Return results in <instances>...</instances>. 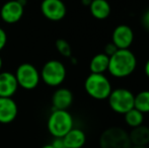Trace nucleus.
<instances>
[{
  "mask_svg": "<svg viewBox=\"0 0 149 148\" xmlns=\"http://www.w3.org/2000/svg\"><path fill=\"white\" fill-rule=\"evenodd\" d=\"M137 67V58L129 49H119L110 57L108 71L116 78L130 76Z\"/></svg>",
  "mask_w": 149,
  "mask_h": 148,
  "instance_id": "nucleus-1",
  "label": "nucleus"
},
{
  "mask_svg": "<svg viewBox=\"0 0 149 148\" xmlns=\"http://www.w3.org/2000/svg\"><path fill=\"white\" fill-rule=\"evenodd\" d=\"M47 127L54 138H63L74 127V121L67 110H53L48 119Z\"/></svg>",
  "mask_w": 149,
  "mask_h": 148,
  "instance_id": "nucleus-2",
  "label": "nucleus"
},
{
  "mask_svg": "<svg viewBox=\"0 0 149 148\" xmlns=\"http://www.w3.org/2000/svg\"><path fill=\"white\" fill-rule=\"evenodd\" d=\"M84 89L90 97L97 101L108 99L112 92V84L104 74L90 73L84 81Z\"/></svg>",
  "mask_w": 149,
  "mask_h": 148,
  "instance_id": "nucleus-3",
  "label": "nucleus"
},
{
  "mask_svg": "<svg viewBox=\"0 0 149 148\" xmlns=\"http://www.w3.org/2000/svg\"><path fill=\"white\" fill-rule=\"evenodd\" d=\"M100 148H131L129 133L120 127H111L102 133L100 137Z\"/></svg>",
  "mask_w": 149,
  "mask_h": 148,
  "instance_id": "nucleus-4",
  "label": "nucleus"
},
{
  "mask_svg": "<svg viewBox=\"0 0 149 148\" xmlns=\"http://www.w3.org/2000/svg\"><path fill=\"white\" fill-rule=\"evenodd\" d=\"M135 94L128 88L113 89L108 97L109 106L115 113L125 115L128 111L134 108Z\"/></svg>",
  "mask_w": 149,
  "mask_h": 148,
  "instance_id": "nucleus-5",
  "label": "nucleus"
},
{
  "mask_svg": "<svg viewBox=\"0 0 149 148\" xmlns=\"http://www.w3.org/2000/svg\"><path fill=\"white\" fill-rule=\"evenodd\" d=\"M40 75L45 84L52 87L59 86L66 78V67L61 61L50 60L43 66Z\"/></svg>",
  "mask_w": 149,
  "mask_h": 148,
  "instance_id": "nucleus-6",
  "label": "nucleus"
},
{
  "mask_svg": "<svg viewBox=\"0 0 149 148\" xmlns=\"http://www.w3.org/2000/svg\"><path fill=\"white\" fill-rule=\"evenodd\" d=\"M17 80L18 86L22 87L24 89H33L38 86L41 75L38 69L30 63H22L16 69L14 73Z\"/></svg>",
  "mask_w": 149,
  "mask_h": 148,
  "instance_id": "nucleus-7",
  "label": "nucleus"
},
{
  "mask_svg": "<svg viewBox=\"0 0 149 148\" xmlns=\"http://www.w3.org/2000/svg\"><path fill=\"white\" fill-rule=\"evenodd\" d=\"M41 11L47 19L59 22L65 17L67 8L62 0H43L41 3Z\"/></svg>",
  "mask_w": 149,
  "mask_h": 148,
  "instance_id": "nucleus-8",
  "label": "nucleus"
},
{
  "mask_svg": "<svg viewBox=\"0 0 149 148\" xmlns=\"http://www.w3.org/2000/svg\"><path fill=\"white\" fill-rule=\"evenodd\" d=\"M24 6L18 0H9L2 5L0 16L6 24H15L19 22L24 15Z\"/></svg>",
  "mask_w": 149,
  "mask_h": 148,
  "instance_id": "nucleus-9",
  "label": "nucleus"
},
{
  "mask_svg": "<svg viewBox=\"0 0 149 148\" xmlns=\"http://www.w3.org/2000/svg\"><path fill=\"white\" fill-rule=\"evenodd\" d=\"M112 42L118 49H129L134 42V32L127 24L116 26L112 34Z\"/></svg>",
  "mask_w": 149,
  "mask_h": 148,
  "instance_id": "nucleus-10",
  "label": "nucleus"
},
{
  "mask_svg": "<svg viewBox=\"0 0 149 148\" xmlns=\"http://www.w3.org/2000/svg\"><path fill=\"white\" fill-rule=\"evenodd\" d=\"M17 105L11 97H0V123L9 124L17 116Z\"/></svg>",
  "mask_w": 149,
  "mask_h": 148,
  "instance_id": "nucleus-11",
  "label": "nucleus"
},
{
  "mask_svg": "<svg viewBox=\"0 0 149 148\" xmlns=\"http://www.w3.org/2000/svg\"><path fill=\"white\" fill-rule=\"evenodd\" d=\"M17 88L15 75L11 72H0V97H11Z\"/></svg>",
  "mask_w": 149,
  "mask_h": 148,
  "instance_id": "nucleus-12",
  "label": "nucleus"
},
{
  "mask_svg": "<svg viewBox=\"0 0 149 148\" xmlns=\"http://www.w3.org/2000/svg\"><path fill=\"white\" fill-rule=\"evenodd\" d=\"M73 103V93L68 88H58L52 97L54 110H68Z\"/></svg>",
  "mask_w": 149,
  "mask_h": 148,
  "instance_id": "nucleus-13",
  "label": "nucleus"
},
{
  "mask_svg": "<svg viewBox=\"0 0 149 148\" xmlns=\"http://www.w3.org/2000/svg\"><path fill=\"white\" fill-rule=\"evenodd\" d=\"M63 141L66 148H82L86 142V135L81 129L73 127L63 137Z\"/></svg>",
  "mask_w": 149,
  "mask_h": 148,
  "instance_id": "nucleus-14",
  "label": "nucleus"
},
{
  "mask_svg": "<svg viewBox=\"0 0 149 148\" xmlns=\"http://www.w3.org/2000/svg\"><path fill=\"white\" fill-rule=\"evenodd\" d=\"M89 11L94 18L104 20L110 16L112 7L107 0H92L89 5Z\"/></svg>",
  "mask_w": 149,
  "mask_h": 148,
  "instance_id": "nucleus-15",
  "label": "nucleus"
},
{
  "mask_svg": "<svg viewBox=\"0 0 149 148\" xmlns=\"http://www.w3.org/2000/svg\"><path fill=\"white\" fill-rule=\"evenodd\" d=\"M129 137L132 145L147 146L149 143V127L141 125L136 128H132Z\"/></svg>",
  "mask_w": 149,
  "mask_h": 148,
  "instance_id": "nucleus-16",
  "label": "nucleus"
},
{
  "mask_svg": "<svg viewBox=\"0 0 149 148\" xmlns=\"http://www.w3.org/2000/svg\"><path fill=\"white\" fill-rule=\"evenodd\" d=\"M109 62H110V57L108 55H106L104 53L96 54L90 60V63H89L90 72L91 73L104 74L106 71H108Z\"/></svg>",
  "mask_w": 149,
  "mask_h": 148,
  "instance_id": "nucleus-17",
  "label": "nucleus"
},
{
  "mask_svg": "<svg viewBox=\"0 0 149 148\" xmlns=\"http://www.w3.org/2000/svg\"><path fill=\"white\" fill-rule=\"evenodd\" d=\"M124 119H125V122L128 126L131 127V128H136V127L143 125L144 114L138 111L135 108H133L124 115Z\"/></svg>",
  "mask_w": 149,
  "mask_h": 148,
  "instance_id": "nucleus-18",
  "label": "nucleus"
},
{
  "mask_svg": "<svg viewBox=\"0 0 149 148\" xmlns=\"http://www.w3.org/2000/svg\"><path fill=\"white\" fill-rule=\"evenodd\" d=\"M134 108L143 114L149 113V90H142L135 95Z\"/></svg>",
  "mask_w": 149,
  "mask_h": 148,
  "instance_id": "nucleus-19",
  "label": "nucleus"
},
{
  "mask_svg": "<svg viewBox=\"0 0 149 148\" xmlns=\"http://www.w3.org/2000/svg\"><path fill=\"white\" fill-rule=\"evenodd\" d=\"M56 49L58 50V52L62 56L67 58L71 57V53H72V50H71V46L69 45V43L64 39H59L56 41Z\"/></svg>",
  "mask_w": 149,
  "mask_h": 148,
  "instance_id": "nucleus-20",
  "label": "nucleus"
},
{
  "mask_svg": "<svg viewBox=\"0 0 149 148\" xmlns=\"http://www.w3.org/2000/svg\"><path fill=\"white\" fill-rule=\"evenodd\" d=\"M118 48H117V46L115 45L113 42H111V43L107 44L106 47H104V54L106 55H108L109 57H111V56H113L115 53H116L117 51H118Z\"/></svg>",
  "mask_w": 149,
  "mask_h": 148,
  "instance_id": "nucleus-21",
  "label": "nucleus"
},
{
  "mask_svg": "<svg viewBox=\"0 0 149 148\" xmlns=\"http://www.w3.org/2000/svg\"><path fill=\"white\" fill-rule=\"evenodd\" d=\"M6 42H7V35L3 28H0V51H2L3 48L5 47Z\"/></svg>",
  "mask_w": 149,
  "mask_h": 148,
  "instance_id": "nucleus-22",
  "label": "nucleus"
},
{
  "mask_svg": "<svg viewBox=\"0 0 149 148\" xmlns=\"http://www.w3.org/2000/svg\"><path fill=\"white\" fill-rule=\"evenodd\" d=\"M142 24H143V26L146 30L149 31V8L142 15Z\"/></svg>",
  "mask_w": 149,
  "mask_h": 148,
  "instance_id": "nucleus-23",
  "label": "nucleus"
},
{
  "mask_svg": "<svg viewBox=\"0 0 149 148\" xmlns=\"http://www.w3.org/2000/svg\"><path fill=\"white\" fill-rule=\"evenodd\" d=\"M51 145L54 148H66L63 138H55L53 142L51 143Z\"/></svg>",
  "mask_w": 149,
  "mask_h": 148,
  "instance_id": "nucleus-24",
  "label": "nucleus"
},
{
  "mask_svg": "<svg viewBox=\"0 0 149 148\" xmlns=\"http://www.w3.org/2000/svg\"><path fill=\"white\" fill-rule=\"evenodd\" d=\"M144 73L149 78V59L146 61L145 65H144Z\"/></svg>",
  "mask_w": 149,
  "mask_h": 148,
  "instance_id": "nucleus-25",
  "label": "nucleus"
},
{
  "mask_svg": "<svg viewBox=\"0 0 149 148\" xmlns=\"http://www.w3.org/2000/svg\"><path fill=\"white\" fill-rule=\"evenodd\" d=\"M91 1H92V0H81V3H82L83 5H85V6H89L90 3H91Z\"/></svg>",
  "mask_w": 149,
  "mask_h": 148,
  "instance_id": "nucleus-26",
  "label": "nucleus"
},
{
  "mask_svg": "<svg viewBox=\"0 0 149 148\" xmlns=\"http://www.w3.org/2000/svg\"><path fill=\"white\" fill-rule=\"evenodd\" d=\"M131 148H147V146H140V145H132Z\"/></svg>",
  "mask_w": 149,
  "mask_h": 148,
  "instance_id": "nucleus-27",
  "label": "nucleus"
},
{
  "mask_svg": "<svg viewBox=\"0 0 149 148\" xmlns=\"http://www.w3.org/2000/svg\"><path fill=\"white\" fill-rule=\"evenodd\" d=\"M42 148H54V147L52 146L51 144H47V145H45V146H43Z\"/></svg>",
  "mask_w": 149,
  "mask_h": 148,
  "instance_id": "nucleus-28",
  "label": "nucleus"
},
{
  "mask_svg": "<svg viewBox=\"0 0 149 148\" xmlns=\"http://www.w3.org/2000/svg\"><path fill=\"white\" fill-rule=\"evenodd\" d=\"M1 68H2V58L0 57V71H1Z\"/></svg>",
  "mask_w": 149,
  "mask_h": 148,
  "instance_id": "nucleus-29",
  "label": "nucleus"
}]
</instances>
